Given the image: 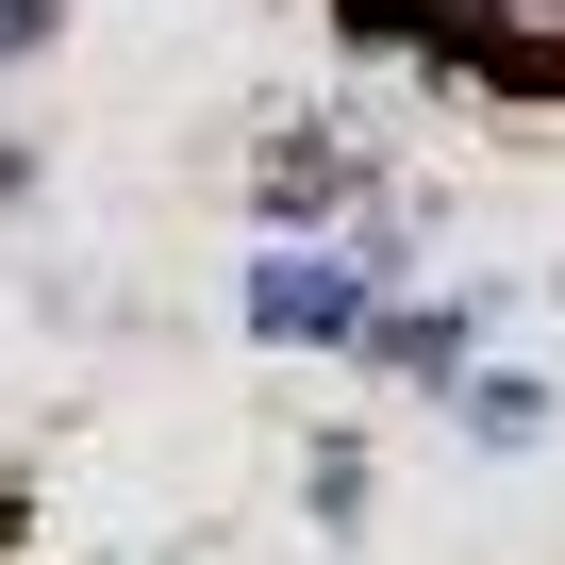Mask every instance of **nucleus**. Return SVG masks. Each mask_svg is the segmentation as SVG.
<instances>
[{
	"label": "nucleus",
	"instance_id": "1",
	"mask_svg": "<svg viewBox=\"0 0 565 565\" xmlns=\"http://www.w3.org/2000/svg\"><path fill=\"white\" fill-rule=\"evenodd\" d=\"M366 300H383V266L350 249V233H266L249 249V350H350L366 333Z\"/></svg>",
	"mask_w": 565,
	"mask_h": 565
},
{
	"label": "nucleus",
	"instance_id": "2",
	"mask_svg": "<svg viewBox=\"0 0 565 565\" xmlns=\"http://www.w3.org/2000/svg\"><path fill=\"white\" fill-rule=\"evenodd\" d=\"M333 366H366V383H416V399H449V383L482 366V300H433V282H383V300H366V333H350Z\"/></svg>",
	"mask_w": 565,
	"mask_h": 565
},
{
	"label": "nucleus",
	"instance_id": "3",
	"mask_svg": "<svg viewBox=\"0 0 565 565\" xmlns=\"http://www.w3.org/2000/svg\"><path fill=\"white\" fill-rule=\"evenodd\" d=\"M350 200H366V134H333V117L249 150V216H266V233H333Z\"/></svg>",
	"mask_w": 565,
	"mask_h": 565
},
{
	"label": "nucleus",
	"instance_id": "4",
	"mask_svg": "<svg viewBox=\"0 0 565 565\" xmlns=\"http://www.w3.org/2000/svg\"><path fill=\"white\" fill-rule=\"evenodd\" d=\"M466 67L515 100H565V0H466Z\"/></svg>",
	"mask_w": 565,
	"mask_h": 565
},
{
	"label": "nucleus",
	"instance_id": "5",
	"mask_svg": "<svg viewBox=\"0 0 565 565\" xmlns=\"http://www.w3.org/2000/svg\"><path fill=\"white\" fill-rule=\"evenodd\" d=\"M548 416H565V399H548L532 366H466V383H449V433H466V449H499V466H515V449H548Z\"/></svg>",
	"mask_w": 565,
	"mask_h": 565
},
{
	"label": "nucleus",
	"instance_id": "6",
	"mask_svg": "<svg viewBox=\"0 0 565 565\" xmlns=\"http://www.w3.org/2000/svg\"><path fill=\"white\" fill-rule=\"evenodd\" d=\"M300 499H317V532H366V433H333V449L300 466Z\"/></svg>",
	"mask_w": 565,
	"mask_h": 565
},
{
	"label": "nucleus",
	"instance_id": "7",
	"mask_svg": "<svg viewBox=\"0 0 565 565\" xmlns=\"http://www.w3.org/2000/svg\"><path fill=\"white\" fill-rule=\"evenodd\" d=\"M51 34H67V0H0V67H34Z\"/></svg>",
	"mask_w": 565,
	"mask_h": 565
}]
</instances>
